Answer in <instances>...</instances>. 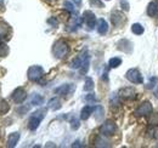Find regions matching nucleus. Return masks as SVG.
<instances>
[{"label": "nucleus", "mask_w": 158, "mask_h": 148, "mask_svg": "<svg viewBox=\"0 0 158 148\" xmlns=\"http://www.w3.org/2000/svg\"><path fill=\"white\" fill-rule=\"evenodd\" d=\"M45 115H46V108H41V109H38V111L34 112L31 115L29 120H28V129L32 130V131L38 129L40 121L45 118Z\"/></svg>", "instance_id": "nucleus-1"}, {"label": "nucleus", "mask_w": 158, "mask_h": 148, "mask_svg": "<svg viewBox=\"0 0 158 148\" xmlns=\"http://www.w3.org/2000/svg\"><path fill=\"white\" fill-rule=\"evenodd\" d=\"M68 45L66 41L63 40H59L54 44V47H52V54L56 58H63L64 56L68 54Z\"/></svg>", "instance_id": "nucleus-2"}, {"label": "nucleus", "mask_w": 158, "mask_h": 148, "mask_svg": "<svg viewBox=\"0 0 158 148\" xmlns=\"http://www.w3.org/2000/svg\"><path fill=\"white\" fill-rule=\"evenodd\" d=\"M27 75L31 81H39L44 75V69L40 66H32V67H29Z\"/></svg>", "instance_id": "nucleus-3"}, {"label": "nucleus", "mask_w": 158, "mask_h": 148, "mask_svg": "<svg viewBox=\"0 0 158 148\" xmlns=\"http://www.w3.org/2000/svg\"><path fill=\"white\" fill-rule=\"evenodd\" d=\"M125 76L133 84H142V81H143L142 75L140 74V72H139L138 69H129L127 72V74H125Z\"/></svg>", "instance_id": "nucleus-4"}, {"label": "nucleus", "mask_w": 158, "mask_h": 148, "mask_svg": "<svg viewBox=\"0 0 158 148\" xmlns=\"http://www.w3.org/2000/svg\"><path fill=\"white\" fill-rule=\"evenodd\" d=\"M81 22H83V17H80L79 15L74 14L71 19H69V23L67 26V31L68 32H76L79 27L81 26Z\"/></svg>", "instance_id": "nucleus-5"}, {"label": "nucleus", "mask_w": 158, "mask_h": 148, "mask_svg": "<svg viewBox=\"0 0 158 148\" xmlns=\"http://www.w3.org/2000/svg\"><path fill=\"white\" fill-rule=\"evenodd\" d=\"M114 131H116V124L112 120H107L105 124H102V126L100 129V132L102 136H111L114 134Z\"/></svg>", "instance_id": "nucleus-6"}, {"label": "nucleus", "mask_w": 158, "mask_h": 148, "mask_svg": "<svg viewBox=\"0 0 158 148\" xmlns=\"http://www.w3.org/2000/svg\"><path fill=\"white\" fill-rule=\"evenodd\" d=\"M83 21L85 22V24H86V27L89 29H94L95 23H96V17H95L94 12H91L89 10L84 11V14H83Z\"/></svg>", "instance_id": "nucleus-7"}, {"label": "nucleus", "mask_w": 158, "mask_h": 148, "mask_svg": "<svg viewBox=\"0 0 158 148\" xmlns=\"http://www.w3.org/2000/svg\"><path fill=\"white\" fill-rule=\"evenodd\" d=\"M86 60H89V55H88V51H84L83 54H80L78 57H76L72 62H71V68H73V69H77V68H80L81 67V64L86 61Z\"/></svg>", "instance_id": "nucleus-8"}, {"label": "nucleus", "mask_w": 158, "mask_h": 148, "mask_svg": "<svg viewBox=\"0 0 158 148\" xmlns=\"http://www.w3.org/2000/svg\"><path fill=\"white\" fill-rule=\"evenodd\" d=\"M151 113H152V105L150 102H143L139 106V108H136L135 115L141 117V115H148Z\"/></svg>", "instance_id": "nucleus-9"}, {"label": "nucleus", "mask_w": 158, "mask_h": 148, "mask_svg": "<svg viewBox=\"0 0 158 148\" xmlns=\"http://www.w3.org/2000/svg\"><path fill=\"white\" fill-rule=\"evenodd\" d=\"M74 90H76V86L73 84H64V85H61L57 89H55V93L61 95V96H68Z\"/></svg>", "instance_id": "nucleus-10"}, {"label": "nucleus", "mask_w": 158, "mask_h": 148, "mask_svg": "<svg viewBox=\"0 0 158 148\" xmlns=\"http://www.w3.org/2000/svg\"><path fill=\"white\" fill-rule=\"evenodd\" d=\"M11 97H12L14 102H16V103H22V102L26 100L27 93H26V90H24L23 88H17V89L12 92Z\"/></svg>", "instance_id": "nucleus-11"}, {"label": "nucleus", "mask_w": 158, "mask_h": 148, "mask_svg": "<svg viewBox=\"0 0 158 148\" xmlns=\"http://www.w3.org/2000/svg\"><path fill=\"white\" fill-rule=\"evenodd\" d=\"M111 21H112L113 26L119 27V26H122L123 23H125V16H124L123 14L118 12V11H114V12H112V15H111Z\"/></svg>", "instance_id": "nucleus-12"}, {"label": "nucleus", "mask_w": 158, "mask_h": 148, "mask_svg": "<svg viewBox=\"0 0 158 148\" xmlns=\"http://www.w3.org/2000/svg\"><path fill=\"white\" fill-rule=\"evenodd\" d=\"M19 140H20V134L19 132L10 134L9 137H7V147L9 148L16 147V145L19 143Z\"/></svg>", "instance_id": "nucleus-13"}, {"label": "nucleus", "mask_w": 158, "mask_h": 148, "mask_svg": "<svg viewBox=\"0 0 158 148\" xmlns=\"http://www.w3.org/2000/svg\"><path fill=\"white\" fill-rule=\"evenodd\" d=\"M119 97L127 98V100L134 98V97H135V91H134L133 88H124V89H122V90L119 91Z\"/></svg>", "instance_id": "nucleus-14"}, {"label": "nucleus", "mask_w": 158, "mask_h": 148, "mask_svg": "<svg viewBox=\"0 0 158 148\" xmlns=\"http://www.w3.org/2000/svg\"><path fill=\"white\" fill-rule=\"evenodd\" d=\"M107 31H108V24H107V22L103 18H100L99 21H98V32H99V34L103 35V34L107 33Z\"/></svg>", "instance_id": "nucleus-15"}, {"label": "nucleus", "mask_w": 158, "mask_h": 148, "mask_svg": "<svg viewBox=\"0 0 158 148\" xmlns=\"http://www.w3.org/2000/svg\"><path fill=\"white\" fill-rule=\"evenodd\" d=\"M93 112H94V107H91V106H85L81 112H80V119L81 120H86V119H89V117L93 114Z\"/></svg>", "instance_id": "nucleus-16"}, {"label": "nucleus", "mask_w": 158, "mask_h": 148, "mask_svg": "<svg viewBox=\"0 0 158 148\" xmlns=\"http://www.w3.org/2000/svg\"><path fill=\"white\" fill-rule=\"evenodd\" d=\"M48 108H50V109H52V111L60 109V108H61V101H60V98H57V97L51 98V100L48 102Z\"/></svg>", "instance_id": "nucleus-17"}, {"label": "nucleus", "mask_w": 158, "mask_h": 148, "mask_svg": "<svg viewBox=\"0 0 158 148\" xmlns=\"http://www.w3.org/2000/svg\"><path fill=\"white\" fill-rule=\"evenodd\" d=\"M147 15L151 16V17H155V16L158 15V7L156 1H153V2H151L148 5V7H147Z\"/></svg>", "instance_id": "nucleus-18"}, {"label": "nucleus", "mask_w": 158, "mask_h": 148, "mask_svg": "<svg viewBox=\"0 0 158 148\" xmlns=\"http://www.w3.org/2000/svg\"><path fill=\"white\" fill-rule=\"evenodd\" d=\"M43 102H44L43 96H40V95H38V93L33 95L32 101H31V103H32L33 106H40V105H43Z\"/></svg>", "instance_id": "nucleus-19"}, {"label": "nucleus", "mask_w": 158, "mask_h": 148, "mask_svg": "<svg viewBox=\"0 0 158 148\" xmlns=\"http://www.w3.org/2000/svg\"><path fill=\"white\" fill-rule=\"evenodd\" d=\"M9 109H10L9 103H7L4 98H0V114H5V113H7Z\"/></svg>", "instance_id": "nucleus-20"}, {"label": "nucleus", "mask_w": 158, "mask_h": 148, "mask_svg": "<svg viewBox=\"0 0 158 148\" xmlns=\"http://www.w3.org/2000/svg\"><path fill=\"white\" fill-rule=\"evenodd\" d=\"M93 90H94V80L91 78H86L84 84V91H93Z\"/></svg>", "instance_id": "nucleus-21"}, {"label": "nucleus", "mask_w": 158, "mask_h": 148, "mask_svg": "<svg viewBox=\"0 0 158 148\" xmlns=\"http://www.w3.org/2000/svg\"><path fill=\"white\" fill-rule=\"evenodd\" d=\"M143 27L141 26V24H139V23H135V24H133L131 26V32L134 33V34H136V35H140V34H142L143 33Z\"/></svg>", "instance_id": "nucleus-22"}, {"label": "nucleus", "mask_w": 158, "mask_h": 148, "mask_svg": "<svg viewBox=\"0 0 158 148\" xmlns=\"http://www.w3.org/2000/svg\"><path fill=\"white\" fill-rule=\"evenodd\" d=\"M94 114H95V119L100 121L101 120V118L103 117V108L101 107V106H96L95 108H94Z\"/></svg>", "instance_id": "nucleus-23"}, {"label": "nucleus", "mask_w": 158, "mask_h": 148, "mask_svg": "<svg viewBox=\"0 0 158 148\" xmlns=\"http://www.w3.org/2000/svg\"><path fill=\"white\" fill-rule=\"evenodd\" d=\"M10 49L5 43H0V57H5L9 55Z\"/></svg>", "instance_id": "nucleus-24"}, {"label": "nucleus", "mask_w": 158, "mask_h": 148, "mask_svg": "<svg viewBox=\"0 0 158 148\" xmlns=\"http://www.w3.org/2000/svg\"><path fill=\"white\" fill-rule=\"evenodd\" d=\"M120 63H122V60L118 58V57H113V58H111L110 62H108V64H110L111 68H117L118 66H120Z\"/></svg>", "instance_id": "nucleus-25"}, {"label": "nucleus", "mask_w": 158, "mask_h": 148, "mask_svg": "<svg viewBox=\"0 0 158 148\" xmlns=\"http://www.w3.org/2000/svg\"><path fill=\"white\" fill-rule=\"evenodd\" d=\"M108 142L107 141H105V140H102L101 137H96V140H95V146L96 147H108L110 145H107Z\"/></svg>", "instance_id": "nucleus-26"}, {"label": "nucleus", "mask_w": 158, "mask_h": 148, "mask_svg": "<svg viewBox=\"0 0 158 148\" xmlns=\"http://www.w3.org/2000/svg\"><path fill=\"white\" fill-rule=\"evenodd\" d=\"M148 123H150L151 125H153V126H157L158 125V114L157 113H152V114H151Z\"/></svg>", "instance_id": "nucleus-27"}, {"label": "nucleus", "mask_w": 158, "mask_h": 148, "mask_svg": "<svg viewBox=\"0 0 158 148\" xmlns=\"http://www.w3.org/2000/svg\"><path fill=\"white\" fill-rule=\"evenodd\" d=\"M89 2H90V5L93 7H98V9L105 7V5H103V2L101 0H89Z\"/></svg>", "instance_id": "nucleus-28"}, {"label": "nucleus", "mask_w": 158, "mask_h": 148, "mask_svg": "<svg viewBox=\"0 0 158 148\" xmlns=\"http://www.w3.org/2000/svg\"><path fill=\"white\" fill-rule=\"evenodd\" d=\"M63 7H64L66 10H68L69 12L74 14V6H73V4H71L69 1H64V2H63Z\"/></svg>", "instance_id": "nucleus-29"}, {"label": "nucleus", "mask_w": 158, "mask_h": 148, "mask_svg": "<svg viewBox=\"0 0 158 148\" xmlns=\"http://www.w3.org/2000/svg\"><path fill=\"white\" fill-rule=\"evenodd\" d=\"M88 69H89V60H86V61L81 64V67H80V73L85 74L88 72Z\"/></svg>", "instance_id": "nucleus-30"}, {"label": "nucleus", "mask_w": 158, "mask_h": 148, "mask_svg": "<svg viewBox=\"0 0 158 148\" xmlns=\"http://www.w3.org/2000/svg\"><path fill=\"white\" fill-rule=\"evenodd\" d=\"M79 125H80V124H79V120L77 118H72V119H71V128L73 130L78 129Z\"/></svg>", "instance_id": "nucleus-31"}, {"label": "nucleus", "mask_w": 158, "mask_h": 148, "mask_svg": "<svg viewBox=\"0 0 158 148\" xmlns=\"http://www.w3.org/2000/svg\"><path fill=\"white\" fill-rule=\"evenodd\" d=\"M85 100H86L88 102H95V101H96V97H95L94 93H89V95H86Z\"/></svg>", "instance_id": "nucleus-32"}, {"label": "nucleus", "mask_w": 158, "mask_h": 148, "mask_svg": "<svg viewBox=\"0 0 158 148\" xmlns=\"http://www.w3.org/2000/svg\"><path fill=\"white\" fill-rule=\"evenodd\" d=\"M120 5H122V9H124L125 11L129 10V4H128L127 0H120Z\"/></svg>", "instance_id": "nucleus-33"}, {"label": "nucleus", "mask_w": 158, "mask_h": 148, "mask_svg": "<svg viewBox=\"0 0 158 148\" xmlns=\"http://www.w3.org/2000/svg\"><path fill=\"white\" fill-rule=\"evenodd\" d=\"M48 23L49 24H52L54 27H57V19L56 18H49L48 19Z\"/></svg>", "instance_id": "nucleus-34"}, {"label": "nucleus", "mask_w": 158, "mask_h": 148, "mask_svg": "<svg viewBox=\"0 0 158 148\" xmlns=\"http://www.w3.org/2000/svg\"><path fill=\"white\" fill-rule=\"evenodd\" d=\"M29 111V106H27V107H24V108H19L17 109V112L20 113V114H24L26 112H28Z\"/></svg>", "instance_id": "nucleus-35"}, {"label": "nucleus", "mask_w": 158, "mask_h": 148, "mask_svg": "<svg viewBox=\"0 0 158 148\" xmlns=\"http://www.w3.org/2000/svg\"><path fill=\"white\" fill-rule=\"evenodd\" d=\"M72 147H83V145H81L79 141H76V142L72 145Z\"/></svg>", "instance_id": "nucleus-36"}, {"label": "nucleus", "mask_w": 158, "mask_h": 148, "mask_svg": "<svg viewBox=\"0 0 158 148\" xmlns=\"http://www.w3.org/2000/svg\"><path fill=\"white\" fill-rule=\"evenodd\" d=\"M73 1H74V2H76V5H80V4H81V0H73Z\"/></svg>", "instance_id": "nucleus-37"}, {"label": "nucleus", "mask_w": 158, "mask_h": 148, "mask_svg": "<svg viewBox=\"0 0 158 148\" xmlns=\"http://www.w3.org/2000/svg\"><path fill=\"white\" fill-rule=\"evenodd\" d=\"M1 5H2V0H0V6H1Z\"/></svg>", "instance_id": "nucleus-38"}, {"label": "nucleus", "mask_w": 158, "mask_h": 148, "mask_svg": "<svg viewBox=\"0 0 158 148\" xmlns=\"http://www.w3.org/2000/svg\"><path fill=\"white\" fill-rule=\"evenodd\" d=\"M49 1H55V0H49Z\"/></svg>", "instance_id": "nucleus-39"}]
</instances>
